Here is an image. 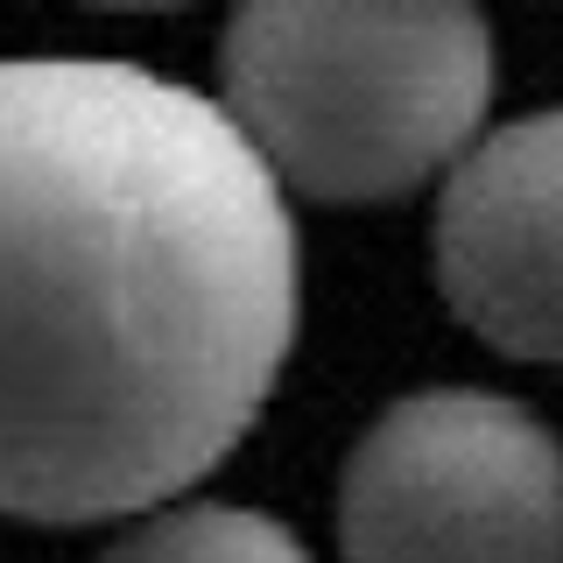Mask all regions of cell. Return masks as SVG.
<instances>
[{
	"label": "cell",
	"instance_id": "2",
	"mask_svg": "<svg viewBox=\"0 0 563 563\" xmlns=\"http://www.w3.org/2000/svg\"><path fill=\"white\" fill-rule=\"evenodd\" d=\"M225 106L275 184L380 205L457 169L493 99V35L465 8H303L225 22Z\"/></svg>",
	"mask_w": 563,
	"mask_h": 563
},
{
	"label": "cell",
	"instance_id": "1",
	"mask_svg": "<svg viewBox=\"0 0 563 563\" xmlns=\"http://www.w3.org/2000/svg\"><path fill=\"white\" fill-rule=\"evenodd\" d=\"M296 345V225L219 99L120 57L0 64V515L163 507Z\"/></svg>",
	"mask_w": 563,
	"mask_h": 563
},
{
	"label": "cell",
	"instance_id": "4",
	"mask_svg": "<svg viewBox=\"0 0 563 563\" xmlns=\"http://www.w3.org/2000/svg\"><path fill=\"white\" fill-rule=\"evenodd\" d=\"M437 289L493 352L563 366V106L493 128L444 176Z\"/></svg>",
	"mask_w": 563,
	"mask_h": 563
},
{
	"label": "cell",
	"instance_id": "3",
	"mask_svg": "<svg viewBox=\"0 0 563 563\" xmlns=\"http://www.w3.org/2000/svg\"><path fill=\"white\" fill-rule=\"evenodd\" d=\"M345 563H563V444L486 387L401 395L339 479Z\"/></svg>",
	"mask_w": 563,
	"mask_h": 563
},
{
	"label": "cell",
	"instance_id": "5",
	"mask_svg": "<svg viewBox=\"0 0 563 563\" xmlns=\"http://www.w3.org/2000/svg\"><path fill=\"white\" fill-rule=\"evenodd\" d=\"M99 563H310V556L289 528L254 515V507L198 500V507H163V515H148Z\"/></svg>",
	"mask_w": 563,
	"mask_h": 563
}]
</instances>
